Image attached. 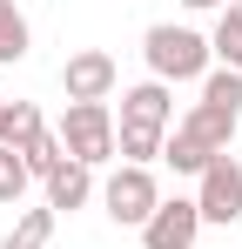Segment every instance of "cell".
Returning a JSON list of instances; mask_svg holds the SVG:
<instances>
[{
  "mask_svg": "<svg viewBox=\"0 0 242 249\" xmlns=\"http://www.w3.org/2000/svg\"><path fill=\"white\" fill-rule=\"evenodd\" d=\"M141 54H148V74L155 81H202L208 68H215V47H208V34H195V27H175V20H155L148 34H141Z\"/></svg>",
  "mask_w": 242,
  "mask_h": 249,
  "instance_id": "6da1fadb",
  "label": "cell"
},
{
  "mask_svg": "<svg viewBox=\"0 0 242 249\" xmlns=\"http://www.w3.org/2000/svg\"><path fill=\"white\" fill-rule=\"evenodd\" d=\"M54 135H61L68 162H81V168L115 162V108H108V101H68Z\"/></svg>",
  "mask_w": 242,
  "mask_h": 249,
  "instance_id": "7a4b0ae2",
  "label": "cell"
},
{
  "mask_svg": "<svg viewBox=\"0 0 242 249\" xmlns=\"http://www.w3.org/2000/svg\"><path fill=\"white\" fill-rule=\"evenodd\" d=\"M101 209L115 215L121 229H141V222L161 209V182H155V168H128V162H121L115 175L101 182Z\"/></svg>",
  "mask_w": 242,
  "mask_h": 249,
  "instance_id": "3957f363",
  "label": "cell"
},
{
  "mask_svg": "<svg viewBox=\"0 0 242 249\" xmlns=\"http://www.w3.org/2000/svg\"><path fill=\"white\" fill-rule=\"evenodd\" d=\"M195 209H202V229L208 222H242V162L236 155H215V162L195 175Z\"/></svg>",
  "mask_w": 242,
  "mask_h": 249,
  "instance_id": "277c9868",
  "label": "cell"
},
{
  "mask_svg": "<svg viewBox=\"0 0 242 249\" xmlns=\"http://www.w3.org/2000/svg\"><path fill=\"white\" fill-rule=\"evenodd\" d=\"M195 236H202V209H195V196H161V209L141 222V249H195Z\"/></svg>",
  "mask_w": 242,
  "mask_h": 249,
  "instance_id": "5b68a950",
  "label": "cell"
},
{
  "mask_svg": "<svg viewBox=\"0 0 242 249\" xmlns=\"http://www.w3.org/2000/svg\"><path fill=\"white\" fill-rule=\"evenodd\" d=\"M121 81L115 54H101V47H81V54H68V68H61V88H68V101H108Z\"/></svg>",
  "mask_w": 242,
  "mask_h": 249,
  "instance_id": "8992f818",
  "label": "cell"
},
{
  "mask_svg": "<svg viewBox=\"0 0 242 249\" xmlns=\"http://www.w3.org/2000/svg\"><path fill=\"white\" fill-rule=\"evenodd\" d=\"M121 128H155V135H168L175 128V88L168 81H135L128 94H121Z\"/></svg>",
  "mask_w": 242,
  "mask_h": 249,
  "instance_id": "52a82bcc",
  "label": "cell"
},
{
  "mask_svg": "<svg viewBox=\"0 0 242 249\" xmlns=\"http://www.w3.org/2000/svg\"><path fill=\"white\" fill-rule=\"evenodd\" d=\"M236 122L242 115H229V108H208V101H195V108H189V115H182V135H195L202 148H208V155H229V142H236Z\"/></svg>",
  "mask_w": 242,
  "mask_h": 249,
  "instance_id": "ba28073f",
  "label": "cell"
},
{
  "mask_svg": "<svg viewBox=\"0 0 242 249\" xmlns=\"http://www.w3.org/2000/svg\"><path fill=\"white\" fill-rule=\"evenodd\" d=\"M87 196H94V168H81V162H61L54 175H47V209H54V215H61V209L74 215V209L87 202Z\"/></svg>",
  "mask_w": 242,
  "mask_h": 249,
  "instance_id": "9c48e42d",
  "label": "cell"
},
{
  "mask_svg": "<svg viewBox=\"0 0 242 249\" xmlns=\"http://www.w3.org/2000/svg\"><path fill=\"white\" fill-rule=\"evenodd\" d=\"M54 243V209L40 202V209H20L14 215V229L0 236V249H47Z\"/></svg>",
  "mask_w": 242,
  "mask_h": 249,
  "instance_id": "30bf717a",
  "label": "cell"
},
{
  "mask_svg": "<svg viewBox=\"0 0 242 249\" xmlns=\"http://www.w3.org/2000/svg\"><path fill=\"white\" fill-rule=\"evenodd\" d=\"M208 47H215V61H222V68H236V74H242V0H229V7L215 14Z\"/></svg>",
  "mask_w": 242,
  "mask_h": 249,
  "instance_id": "8fae6325",
  "label": "cell"
},
{
  "mask_svg": "<svg viewBox=\"0 0 242 249\" xmlns=\"http://www.w3.org/2000/svg\"><path fill=\"white\" fill-rule=\"evenodd\" d=\"M161 142H168V135H155V128H121V122H115V155H121L128 168L161 162Z\"/></svg>",
  "mask_w": 242,
  "mask_h": 249,
  "instance_id": "7c38bea8",
  "label": "cell"
},
{
  "mask_svg": "<svg viewBox=\"0 0 242 249\" xmlns=\"http://www.w3.org/2000/svg\"><path fill=\"white\" fill-rule=\"evenodd\" d=\"M27 47H34L27 14H20L14 0H0V68H7V61H27Z\"/></svg>",
  "mask_w": 242,
  "mask_h": 249,
  "instance_id": "4fadbf2b",
  "label": "cell"
},
{
  "mask_svg": "<svg viewBox=\"0 0 242 249\" xmlns=\"http://www.w3.org/2000/svg\"><path fill=\"white\" fill-rule=\"evenodd\" d=\"M161 162L175 168V175H202V168L215 162V155H208V148H202L195 135H182V128H168V142H161Z\"/></svg>",
  "mask_w": 242,
  "mask_h": 249,
  "instance_id": "5bb4252c",
  "label": "cell"
},
{
  "mask_svg": "<svg viewBox=\"0 0 242 249\" xmlns=\"http://www.w3.org/2000/svg\"><path fill=\"white\" fill-rule=\"evenodd\" d=\"M20 162H27V175H34V182H47V175H54V168L68 162V148H61V135H54V128H40L34 142H27V148H20Z\"/></svg>",
  "mask_w": 242,
  "mask_h": 249,
  "instance_id": "9a60e30c",
  "label": "cell"
},
{
  "mask_svg": "<svg viewBox=\"0 0 242 249\" xmlns=\"http://www.w3.org/2000/svg\"><path fill=\"white\" fill-rule=\"evenodd\" d=\"M202 101L242 115V74H236V68H208V74H202Z\"/></svg>",
  "mask_w": 242,
  "mask_h": 249,
  "instance_id": "2e32d148",
  "label": "cell"
},
{
  "mask_svg": "<svg viewBox=\"0 0 242 249\" xmlns=\"http://www.w3.org/2000/svg\"><path fill=\"white\" fill-rule=\"evenodd\" d=\"M27 182H34V175H27V162H20V148H7V142H0V202L14 209L20 196H27Z\"/></svg>",
  "mask_w": 242,
  "mask_h": 249,
  "instance_id": "e0dca14e",
  "label": "cell"
},
{
  "mask_svg": "<svg viewBox=\"0 0 242 249\" xmlns=\"http://www.w3.org/2000/svg\"><path fill=\"white\" fill-rule=\"evenodd\" d=\"M40 128H47V122H40L34 101H7V148H27Z\"/></svg>",
  "mask_w": 242,
  "mask_h": 249,
  "instance_id": "ac0fdd59",
  "label": "cell"
},
{
  "mask_svg": "<svg viewBox=\"0 0 242 249\" xmlns=\"http://www.w3.org/2000/svg\"><path fill=\"white\" fill-rule=\"evenodd\" d=\"M182 7H195V14H208V7H215V14H222L229 0H182Z\"/></svg>",
  "mask_w": 242,
  "mask_h": 249,
  "instance_id": "d6986e66",
  "label": "cell"
},
{
  "mask_svg": "<svg viewBox=\"0 0 242 249\" xmlns=\"http://www.w3.org/2000/svg\"><path fill=\"white\" fill-rule=\"evenodd\" d=\"M0 142H7V94H0Z\"/></svg>",
  "mask_w": 242,
  "mask_h": 249,
  "instance_id": "ffe728a7",
  "label": "cell"
}]
</instances>
